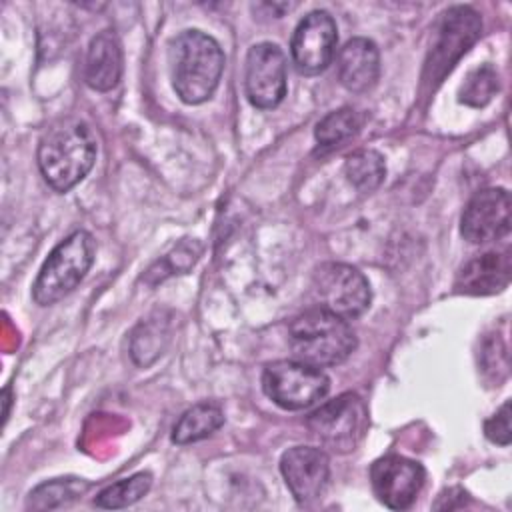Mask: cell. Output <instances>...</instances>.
<instances>
[{
	"label": "cell",
	"instance_id": "cell-1",
	"mask_svg": "<svg viewBox=\"0 0 512 512\" xmlns=\"http://www.w3.org/2000/svg\"><path fill=\"white\" fill-rule=\"evenodd\" d=\"M98 142L92 128L80 118L56 120L38 142V168L46 184L64 194L80 184L92 170Z\"/></svg>",
	"mask_w": 512,
	"mask_h": 512
},
{
	"label": "cell",
	"instance_id": "cell-2",
	"mask_svg": "<svg viewBox=\"0 0 512 512\" xmlns=\"http://www.w3.org/2000/svg\"><path fill=\"white\" fill-rule=\"evenodd\" d=\"M220 44L202 30H182L168 44L172 88L184 104L210 100L224 70Z\"/></svg>",
	"mask_w": 512,
	"mask_h": 512
},
{
	"label": "cell",
	"instance_id": "cell-3",
	"mask_svg": "<svg viewBox=\"0 0 512 512\" xmlns=\"http://www.w3.org/2000/svg\"><path fill=\"white\" fill-rule=\"evenodd\" d=\"M288 340L294 358L316 368L342 364L358 344L348 320L320 306L298 314L290 322Z\"/></svg>",
	"mask_w": 512,
	"mask_h": 512
},
{
	"label": "cell",
	"instance_id": "cell-4",
	"mask_svg": "<svg viewBox=\"0 0 512 512\" xmlns=\"http://www.w3.org/2000/svg\"><path fill=\"white\" fill-rule=\"evenodd\" d=\"M96 256V240L86 230H76L60 240L44 260L34 286L32 298L40 306L56 304L66 298L88 274Z\"/></svg>",
	"mask_w": 512,
	"mask_h": 512
},
{
	"label": "cell",
	"instance_id": "cell-5",
	"mask_svg": "<svg viewBox=\"0 0 512 512\" xmlns=\"http://www.w3.org/2000/svg\"><path fill=\"white\" fill-rule=\"evenodd\" d=\"M482 20L470 6H452L440 14L434 42L424 64V84L436 86L454 68V64L480 38Z\"/></svg>",
	"mask_w": 512,
	"mask_h": 512
},
{
	"label": "cell",
	"instance_id": "cell-6",
	"mask_svg": "<svg viewBox=\"0 0 512 512\" xmlns=\"http://www.w3.org/2000/svg\"><path fill=\"white\" fill-rule=\"evenodd\" d=\"M306 426L312 436L336 454L352 452L368 430V408L354 392H344L322 406L308 418Z\"/></svg>",
	"mask_w": 512,
	"mask_h": 512
},
{
	"label": "cell",
	"instance_id": "cell-7",
	"mask_svg": "<svg viewBox=\"0 0 512 512\" xmlns=\"http://www.w3.org/2000/svg\"><path fill=\"white\" fill-rule=\"evenodd\" d=\"M264 394L284 410H304L326 398L330 378L300 360H276L262 372Z\"/></svg>",
	"mask_w": 512,
	"mask_h": 512
},
{
	"label": "cell",
	"instance_id": "cell-8",
	"mask_svg": "<svg viewBox=\"0 0 512 512\" xmlns=\"http://www.w3.org/2000/svg\"><path fill=\"white\" fill-rule=\"evenodd\" d=\"M312 292L320 308L344 320L362 316L372 302L366 276L344 262L320 264L312 274Z\"/></svg>",
	"mask_w": 512,
	"mask_h": 512
},
{
	"label": "cell",
	"instance_id": "cell-9",
	"mask_svg": "<svg viewBox=\"0 0 512 512\" xmlns=\"http://www.w3.org/2000/svg\"><path fill=\"white\" fill-rule=\"evenodd\" d=\"M244 88L250 104L276 108L286 96V54L274 42H258L246 54Z\"/></svg>",
	"mask_w": 512,
	"mask_h": 512
},
{
	"label": "cell",
	"instance_id": "cell-10",
	"mask_svg": "<svg viewBox=\"0 0 512 512\" xmlns=\"http://www.w3.org/2000/svg\"><path fill=\"white\" fill-rule=\"evenodd\" d=\"M338 28L326 10L306 14L290 40V54L296 70L306 76L320 74L328 68L336 54Z\"/></svg>",
	"mask_w": 512,
	"mask_h": 512
},
{
	"label": "cell",
	"instance_id": "cell-11",
	"mask_svg": "<svg viewBox=\"0 0 512 512\" xmlns=\"http://www.w3.org/2000/svg\"><path fill=\"white\" fill-rule=\"evenodd\" d=\"M424 480V466L400 454H386L370 468V484L376 498L392 510L410 508L418 498Z\"/></svg>",
	"mask_w": 512,
	"mask_h": 512
},
{
	"label": "cell",
	"instance_id": "cell-12",
	"mask_svg": "<svg viewBox=\"0 0 512 512\" xmlns=\"http://www.w3.org/2000/svg\"><path fill=\"white\" fill-rule=\"evenodd\" d=\"M510 192L506 188L478 190L462 210L460 234L470 244H488L510 232Z\"/></svg>",
	"mask_w": 512,
	"mask_h": 512
},
{
	"label": "cell",
	"instance_id": "cell-13",
	"mask_svg": "<svg viewBox=\"0 0 512 512\" xmlns=\"http://www.w3.org/2000/svg\"><path fill=\"white\" fill-rule=\"evenodd\" d=\"M282 478L298 504H310L328 488L330 460L322 448L294 446L280 458Z\"/></svg>",
	"mask_w": 512,
	"mask_h": 512
},
{
	"label": "cell",
	"instance_id": "cell-14",
	"mask_svg": "<svg viewBox=\"0 0 512 512\" xmlns=\"http://www.w3.org/2000/svg\"><path fill=\"white\" fill-rule=\"evenodd\" d=\"M512 276L510 252H484L470 258L456 274L454 290L468 296L502 292Z\"/></svg>",
	"mask_w": 512,
	"mask_h": 512
},
{
	"label": "cell",
	"instance_id": "cell-15",
	"mask_svg": "<svg viewBox=\"0 0 512 512\" xmlns=\"http://www.w3.org/2000/svg\"><path fill=\"white\" fill-rule=\"evenodd\" d=\"M336 72L340 84L350 92H368L380 76V52L368 38L348 40L336 56Z\"/></svg>",
	"mask_w": 512,
	"mask_h": 512
},
{
	"label": "cell",
	"instance_id": "cell-16",
	"mask_svg": "<svg viewBox=\"0 0 512 512\" xmlns=\"http://www.w3.org/2000/svg\"><path fill=\"white\" fill-rule=\"evenodd\" d=\"M122 76V46L112 30L98 32L86 50L84 80L92 90L108 92Z\"/></svg>",
	"mask_w": 512,
	"mask_h": 512
},
{
	"label": "cell",
	"instance_id": "cell-17",
	"mask_svg": "<svg viewBox=\"0 0 512 512\" xmlns=\"http://www.w3.org/2000/svg\"><path fill=\"white\" fill-rule=\"evenodd\" d=\"M224 424V412L214 402H198L188 408L172 428L174 444H192L208 438Z\"/></svg>",
	"mask_w": 512,
	"mask_h": 512
},
{
	"label": "cell",
	"instance_id": "cell-18",
	"mask_svg": "<svg viewBox=\"0 0 512 512\" xmlns=\"http://www.w3.org/2000/svg\"><path fill=\"white\" fill-rule=\"evenodd\" d=\"M168 340H170V330H168V322L162 318V314L142 320L130 336L132 360L138 366L152 364L164 352Z\"/></svg>",
	"mask_w": 512,
	"mask_h": 512
},
{
	"label": "cell",
	"instance_id": "cell-19",
	"mask_svg": "<svg viewBox=\"0 0 512 512\" xmlns=\"http://www.w3.org/2000/svg\"><path fill=\"white\" fill-rule=\"evenodd\" d=\"M88 482L82 478H54L40 486H36L26 500L28 510H56L70 506L74 500H78L86 490Z\"/></svg>",
	"mask_w": 512,
	"mask_h": 512
},
{
	"label": "cell",
	"instance_id": "cell-20",
	"mask_svg": "<svg viewBox=\"0 0 512 512\" xmlns=\"http://www.w3.org/2000/svg\"><path fill=\"white\" fill-rule=\"evenodd\" d=\"M362 126L360 114L354 108H338L328 112L314 128V138L322 150H332L358 134Z\"/></svg>",
	"mask_w": 512,
	"mask_h": 512
},
{
	"label": "cell",
	"instance_id": "cell-21",
	"mask_svg": "<svg viewBox=\"0 0 512 512\" xmlns=\"http://www.w3.org/2000/svg\"><path fill=\"white\" fill-rule=\"evenodd\" d=\"M344 174L348 182L360 192H372L382 184L386 176V162L380 152L372 148H362L346 158Z\"/></svg>",
	"mask_w": 512,
	"mask_h": 512
},
{
	"label": "cell",
	"instance_id": "cell-22",
	"mask_svg": "<svg viewBox=\"0 0 512 512\" xmlns=\"http://www.w3.org/2000/svg\"><path fill=\"white\" fill-rule=\"evenodd\" d=\"M152 486V474L150 472H136L130 478L118 480L104 490H100L94 498V506L106 508V510H116V508H126L134 502H138L142 496L148 494Z\"/></svg>",
	"mask_w": 512,
	"mask_h": 512
},
{
	"label": "cell",
	"instance_id": "cell-23",
	"mask_svg": "<svg viewBox=\"0 0 512 512\" xmlns=\"http://www.w3.org/2000/svg\"><path fill=\"white\" fill-rule=\"evenodd\" d=\"M498 88H500L498 72L494 70V66L482 64L468 72V76L464 78L458 90V100L466 106L482 108L496 96Z\"/></svg>",
	"mask_w": 512,
	"mask_h": 512
},
{
	"label": "cell",
	"instance_id": "cell-24",
	"mask_svg": "<svg viewBox=\"0 0 512 512\" xmlns=\"http://www.w3.org/2000/svg\"><path fill=\"white\" fill-rule=\"evenodd\" d=\"M484 434L490 442L498 446H508L512 440L510 430V400H506L486 422H484Z\"/></svg>",
	"mask_w": 512,
	"mask_h": 512
},
{
	"label": "cell",
	"instance_id": "cell-25",
	"mask_svg": "<svg viewBox=\"0 0 512 512\" xmlns=\"http://www.w3.org/2000/svg\"><path fill=\"white\" fill-rule=\"evenodd\" d=\"M202 252V246L192 238H186L184 242H180L164 260V264H168V270L170 272H176V274H182L186 272L188 268L194 266V262L198 260Z\"/></svg>",
	"mask_w": 512,
	"mask_h": 512
},
{
	"label": "cell",
	"instance_id": "cell-26",
	"mask_svg": "<svg viewBox=\"0 0 512 512\" xmlns=\"http://www.w3.org/2000/svg\"><path fill=\"white\" fill-rule=\"evenodd\" d=\"M462 496H468V492H464L462 488H448V490H444V492L440 494V498H438V502L434 504V508H448V510L458 508L454 500H456V498H462Z\"/></svg>",
	"mask_w": 512,
	"mask_h": 512
},
{
	"label": "cell",
	"instance_id": "cell-27",
	"mask_svg": "<svg viewBox=\"0 0 512 512\" xmlns=\"http://www.w3.org/2000/svg\"><path fill=\"white\" fill-rule=\"evenodd\" d=\"M10 388H4L2 390V402H4V422L8 420V416H10Z\"/></svg>",
	"mask_w": 512,
	"mask_h": 512
}]
</instances>
